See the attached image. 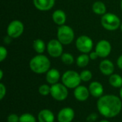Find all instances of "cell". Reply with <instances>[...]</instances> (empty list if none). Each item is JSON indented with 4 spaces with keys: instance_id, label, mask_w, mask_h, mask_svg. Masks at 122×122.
<instances>
[{
    "instance_id": "1",
    "label": "cell",
    "mask_w": 122,
    "mask_h": 122,
    "mask_svg": "<svg viewBox=\"0 0 122 122\" xmlns=\"http://www.w3.org/2000/svg\"><path fill=\"white\" fill-rule=\"evenodd\" d=\"M97 109L101 115L106 118H113L119 115L122 111L121 99L113 94L103 95L97 101Z\"/></svg>"
},
{
    "instance_id": "2",
    "label": "cell",
    "mask_w": 122,
    "mask_h": 122,
    "mask_svg": "<svg viewBox=\"0 0 122 122\" xmlns=\"http://www.w3.org/2000/svg\"><path fill=\"white\" fill-rule=\"evenodd\" d=\"M29 67L35 74H45L51 69V61L46 55H44L43 54H37L31 59Z\"/></svg>"
},
{
    "instance_id": "3",
    "label": "cell",
    "mask_w": 122,
    "mask_h": 122,
    "mask_svg": "<svg viewBox=\"0 0 122 122\" xmlns=\"http://www.w3.org/2000/svg\"><path fill=\"white\" fill-rule=\"evenodd\" d=\"M101 24L106 30L113 31L120 28L122 22L117 14L109 12L102 16Z\"/></svg>"
},
{
    "instance_id": "4",
    "label": "cell",
    "mask_w": 122,
    "mask_h": 122,
    "mask_svg": "<svg viewBox=\"0 0 122 122\" xmlns=\"http://www.w3.org/2000/svg\"><path fill=\"white\" fill-rule=\"evenodd\" d=\"M56 36L57 39L63 45H69L71 44L75 38V34L73 29L66 24L59 26Z\"/></svg>"
},
{
    "instance_id": "5",
    "label": "cell",
    "mask_w": 122,
    "mask_h": 122,
    "mask_svg": "<svg viewBox=\"0 0 122 122\" xmlns=\"http://www.w3.org/2000/svg\"><path fill=\"white\" fill-rule=\"evenodd\" d=\"M61 81L68 89H75L81 81L80 74L74 70L66 71L61 76Z\"/></svg>"
},
{
    "instance_id": "6",
    "label": "cell",
    "mask_w": 122,
    "mask_h": 122,
    "mask_svg": "<svg viewBox=\"0 0 122 122\" xmlns=\"http://www.w3.org/2000/svg\"><path fill=\"white\" fill-rule=\"evenodd\" d=\"M75 45L77 50L81 54H89L94 47V42L89 36L81 35L76 39Z\"/></svg>"
},
{
    "instance_id": "7",
    "label": "cell",
    "mask_w": 122,
    "mask_h": 122,
    "mask_svg": "<svg viewBox=\"0 0 122 122\" xmlns=\"http://www.w3.org/2000/svg\"><path fill=\"white\" fill-rule=\"evenodd\" d=\"M50 95L56 101L62 102L66 99L69 95L68 88L61 83H56L51 85Z\"/></svg>"
},
{
    "instance_id": "8",
    "label": "cell",
    "mask_w": 122,
    "mask_h": 122,
    "mask_svg": "<svg viewBox=\"0 0 122 122\" xmlns=\"http://www.w3.org/2000/svg\"><path fill=\"white\" fill-rule=\"evenodd\" d=\"M24 31V25L20 20H13L11 21L6 29L7 35L12 39H16L21 36Z\"/></svg>"
},
{
    "instance_id": "9",
    "label": "cell",
    "mask_w": 122,
    "mask_h": 122,
    "mask_svg": "<svg viewBox=\"0 0 122 122\" xmlns=\"http://www.w3.org/2000/svg\"><path fill=\"white\" fill-rule=\"evenodd\" d=\"M46 51L51 57H61L64 53L63 44L57 39H51L46 44Z\"/></svg>"
},
{
    "instance_id": "10",
    "label": "cell",
    "mask_w": 122,
    "mask_h": 122,
    "mask_svg": "<svg viewBox=\"0 0 122 122\" xmlns=\"http://www.w3.org/2000/svg\"><path fill=\"white\" fill-rule=\"evenodd\" d=\"M112 49V47L111 43L106 39H102L99 41L95 46V51L100 58L107 57L111 54Z\"/></svg>"
},
{
    "instance_id": "11",
    "label": "cell",
    "mask_w": 122,
    "mask_h": 122,
    "mask_svg": "<svg viewBox=\"0 0 122 122\" xmlns=\"http://www.w3.org/2000/svg\"><path fill=\"white\" fill-rule=\"evenodd\" d=\"M75 113L73 109L70 107H65L61 109L57 115L59 122H71L74 119Z\"/></svg>"
},
{
    "instance_id": "12",
    "label": "cell",
    "mask_w": 122,
    "mask_h": 122,
    "mask_svg": "<svg viewBox=\"0 0 122 122\" xmlns=\"http://www.w3.org/2000/svg\"><path fill=\"white\" fill-rule=\"evenodd\" d=\"M90 92L89 88L86 87L85 86L79 85L76 88L74 89V96L76 100L79 102H85L88 99L89 97Z\"/></svg>"
},
{
    "instance_id": "13",
    "label": "cell",
    "mask_w": 122,
    "mask_h": 122,
    "mask_svg": "<svg viewBox=\"0 0 122 122\" xmlns=\"http://www.w3.org/2000/svg\"><path fill=\"white\" fill-rule=\"evenodd\" d=\"M114 64L109 59H104L99 64V70L105 76H111L114 71Z\"/></svg>"
},
{
    "instance_id": "14",
    "label": "cell",
    "mask_w": 122,
    "mask_h": 122,
    "mask_svg": "<svg viewBox=\"0 0 122 122\" xmlns=\"http://www.w3.org/2000/svg\"><path fill=\"white\" fill-rule=\"evenodd\" d=\"M33 4L36 9L41 11H46L54 7L55 0H33Z\"/></svg>"
},
{
    "instance_id": "15",
    "label": "cell",
    "mask_w": 122,
    "mask_h": 122,
    "mask_svg": "<svg viewBox=\"0 0 122 122\" xmlns=\"http://www.w3.org/2000/svg\"><path fill=\"white\" fill-rule=\"evenodd\" d=\"M89 90L90 94L96 98H100L104 94L103 85L99 81H92L89 86Z\"/></svg>"
},
{
    "instance_id": "16",
    "label": "cell",
    "mask_w": 122,
    "mask_h": 122,
    "mask_svg": "<svg viewBox=\"0 0 122 122\" xmlns=\"http://www.w3.org/2000/svg\"><path fill=\"white\" fill-rule=\"evenodd\" d=\"M52 20L55 24L59 26L64 25L66 21V14L61 9H56L52 13Z\"/></svg>"
},
{
    "instance_id": "17",
    "label": "cell",
    "mask_w": 122,
    "mask_h": 122,
    "mask_svg": "<svg viewBox=\"0 0 122 122\" xmlns=\"http://www.w3.org/2000/svg\"><path fill=\"white\" fill-rule=\"evenodd\" d=\"M61 74L59 70L56 69H50L46 73V80L47 83H49L51 85L55 84L58 83L59 80L60 79Z\"/></svg>"
},
{
    "instance_id": "18",
    "label": "cell",
    "mask_w": 122,
    "mask_h": 122,
    "mask_svg": "<svg viewBox=\"0 0 122 122\" xmlns=\"http://www.w3.org/2000/svg\"><path fill=\"white\" fill-rule=\"evenodd\" d=\"M39 122H54L55 117L54 113L49 109H42L38 114Z\"/></svg>"
},
{
    "instance_id": "19",
    "label": "cell",
    "mask_w": 122,
    "mask_h": 122,
    "mask_svg": "<svg viewBox=\"0 0 122 122\" xmlns=\"http://www.w3.org/2000/svg\"><path fill=\"white\" fill-rule=\"evenodd\" d=\"M92 11L94 14L100 16H103L107 13V6L102 1H97L92 4Z\"/></svg>"
},
{
    "instance_id": "20",
    "label": "cell",
    "mask_w": 122,
    "mask_h": 122,
    "mask_svg": "<svg viewBox=\"0 0 122 122\" xmlns=\"http://www.w3.org/2000/svg\"><path fill=\"white\" fill-rule=\"evenodd\" d=\"M33 49L38 54H42L46 49V45L45 42L41 39H36L33 41Z\"/></svg>"
},
{
    "instance_id": "21",
    "label": "cell",
    "mask_w": 122,
    "mask_h": 122,
    "mask_svg": "<svg viewBox=\"0 0 122 122\" xmlns=\"http://www.w3.org/2000/svg\"><path fill=\"white\" fill-rule=\"evenodd\" d=\"M109 83L114 88H121L122 86V76L118 74H113L109 76Z\"/></svg>"
},
{
    "instance_id": "22",
    "label": "cell",
    "mask_w": 122,
    "mask_h": 122,
    "mask_svg": "<svg viewBox=\"0 0 122 122\" xmlns=\"http://www.w3.org/2000/svg\"><path fill=\"white\" fill-rule=\"evenodd\" d=\"M90 60L91 59H90L88 54H81L77 56V58L76 59V63L79 67L84 68L89 64Z\"/></svg>"
},
{
    "instance_id": "23",
    "label": "cell",
    "mask_w": 122,
    "mask_h": 122,
    "mask_svg": "<svg viewBox=\"0 0 122 122\" xmlns=\"http://www.w3.org/2000/svg\"><path fill=\"white\" fill-rule=\"evenodd\" d=\"M61 60L66 65H71L74 62V57L71 54L65 52L61 56Z\"/></svg>"
},
{
    "instance_id": "24",
    "label": "cell",
    "mask_w": 122,
    "mask_h": 122,
    "mask_svg": "<svg viewBox=\"0 0 122 122\" xmlns=\"http://www.w3.org/2000/svg\"><path fill=\"white\" fill-rule=\"evenodd\" d=\"M19 122H36V120L32 114L25 113L19 117Z\"/></svg>"
},
{
    "instance_id": "25",
    "label": "cell",
    "mask_w": 122,
    "mask_h": 122,
    "mask_svg": "<svg viewBox=\"0 0 122 122\" xmlns=\"http://www.w3.org/2000/svg\"><path fill=\"white\" fill-rule=\"evenodd\" d=\"M80 77H81V81H85V82L89 81L92 79V73L91 71L88 69L83 70L80 73Z\"/></svg>"
},
{
    "instance_id": "26",
    "label": "cell",
    "mask_w": 122,
    "mask_h": 122,
    "mask_svg": "<svg viewBox=\"0 0 122 122\" xmlns=\"http://www.w3.org/2000/svg\"><path fill=\"white\" fill-rule=\"evenodd\" d=\"M39 93L42 96H47L51 93V86L47 84H42L39 87Z\"/></svg>"
},
{
    "instance_id": "27",
    "label": "cell",
    "mask_w": 122,
    "mask_h": 122,
    "mask_svg": "<svg viewBox=\"0 0 122 122\" xmlns=\"http://www.w3.org/2000/svg\"><path fill=\"white\" fill-rule=\"evenodd\" d=\"M8 54V51L6 47H4V46H1L0 47V61L2 62L3 61H4L7 56Z\"/></svg>"
},
{
    "instance_id": "28",
    "label": "cell",
    "mask_w": 122,
    "mask_h": 122,
    "mask_svg": "<svg viewBox=\"0 0 122 122\" xmlns=\"http://www.w3.org/2000/svg\"><path fill=\"white\" fill-rule=\"evenodd\" d=\"M8 122H19V117L16 114H11L7 117Z\"/></svg>"
},
{
    "instance_id": "29",
    "label": "cell",
    "mask_w": 122,
    "mask_h": 122,
    "mask_svg": "<svg viewBox=\"0 0 122 122\" xmlns=\"http://www.w3.org/2000/svg\"><path fill=\"white\" fill-rule=\"evenodd\" d=\"M6 93V86L3 83H0V99L2 100L4 97H5Z\"/></svg>"
},
{
    "instance_id": "30",
    "label": "cell",
    "mask_w": 122,
    "mask_h": 122,
    "mask_svg": "<svg viewBox=\"0 0 122 122\" xmlns=\"http://www.w3.org/2000/svg\"><path fill=\"white\" fill-rule=\"evenodd\" d=\"M98 118V116L97 114L95 113H92L91 114H89L87 118H86V121L88 122H94Z\"/></svg>"
},
{
    "instance_id": "31",
    "label": "cell",
    "mask_w": 122,
    "mask_h": 122,
    "mask_svg": "<svg viewBox=\"0 0 122 122\" xmlns=\"http://www.w3.org/2000/svg\"><path fill=\"white\" fill-rule=\"evenodd\" d=\"M89 58L91 60H96L97 59V58H99V55L97 54V53L94 51H91L89 54Z\"/></svg>"
},
{
    "instance_id": "32",
    "label": "cell",
    "mask_w": 122,
    "mask_h": 122,
    "mask_svg": "<svg viewBox=\"0 0 122 122\" xmlns=\"http://www.w3.org/2000/svg\"><path fill=\"white\" fill-rule=\"evenodd\" d=\"M117 64L118 66V67L122 69V54L120 55L119 56V58L117 59Z\"/></svg>"
},
{
    "instance_id": "33",
    "label": "cell",
    "mask_w": 122,
    "mask_h": 122,
    "mask_svg": "<svg viewBox=\"0 0 122 122\" xmlns=\"http://www.w3.org/2000/svg\"><path fill=\"white\" fill-rule=\"evenodd\" d=\"M11 39H12V38H11L9 36H5L4 37V42L6 44H10L11 42Z\"/></svg>"
},
{
    "instance_id": "34",
    "label": "cell",
    "mask_w": 122,
    "mask_h": 122,
    "mask_svg": "<svg viewBox=\"0 0 122 122\" xmlns=\"http://www.w3.org/2000/svg\"><path fill=\"white\" fill-rule=\"evenodd\" d=\"M3 76H4V72H3V70L1 69L0 70V80L3 79Z\"/></svg>"
},
{
    "instance_id": "35",
    "label": "cell",
    "mask_w": 122,
    "mask_h": 122,
    "mask_svg": "<svg viewBox=\"0 0 122 122\" xmlns=\"http://www.w3.org/2000/svg\"><path fill=\"white\" fill-rule=\"evenodd\" d=\"M119 95H120V98L122 100V86L120 88V91H119Z\"/></svg>"
},
{
    "instance_id": "36",
    "label": "cell",
    "mask_w": 122,
    "mask_h": 122,
    "mask_svg": "<svg viewBox=\"0 0 122 122\" xmlns=\"http://www.w3.org/2000/svg\"><path fill=\"white\" fill-rule=\"evenodd\" d=\"M99 122H109V121H107V120H105V119H104V120H102V121H100Z\"/></svg>"
},
{
    "instance_id": "37",
    "label": "cell",
    "mask_w": 122,
    "mask_h": 122,
    "mask_svg": "<svg viewBox=\"0 0 122 122\" xmlns=\"http://www.w3.org/2000/svg\"><path fill=\"white\" fill-rule=\"evenodd\" d=\"M120 6H121V9H122V0H121V3H120Z\"/></svg>"
},
{
    "instance_id": "38",
    "label": "cell",
    "mask_w": 122,
    "mask_h": 122,
    "mask_svg": "<svg viewBox=\"0 0 122 122\" xmlns=\"http://www.w3.org/2000/svg\"><path fill=\"white\" fill-rule=\"evenodd\" d=\"M120 29H121V31H122V24H121V26H120Z\"/></svg>"
}]
</instances>
